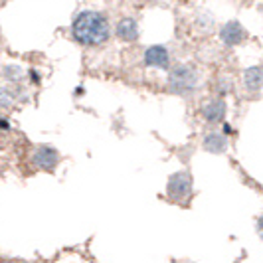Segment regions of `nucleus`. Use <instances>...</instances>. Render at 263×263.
<instances>
[{
  "label": "nucleus",
  "mask_w": 263,
  "mask_h": 263,
  "mask_svg": "<svg viewBox=\"0 0 263 263\" xmlns=\"http://www.w3.org/2000/svg\"><path fill=\"white\" fill-rule=\"evenodd\" d=\"M71 36L81 46H103L111 36V26L105 14L97 10H81L73 18Z\"/></svg>",
  "instance_id": "nucleus-1"
},
{
  "label": "nucleus",
  "mask_w": 263,
  "mask_h": 263,
  "mask_svg": "<svg viewBox=\"0 0 263 263\" xmlns=\"http://www.w3.org/2000/svg\"><path fill=\"white\" fill-rule=\"evenodd\" d=\"M168 87L176 95H190V93H194L198 87L196 69L190 66H184V64L176 66L168 73Z\"/></svg>",
  "instance_id": "nucleus-2"
},
{
  "label": "nucleus",
  "mask_w": 263,
  "mask_h": 263,
  "mask_svg": "<svg viewBox=\"0 0 263 263\" xmlns=\"http://www.w3.org/2000/svg\"><path fill=\"white\" fill-rule=\"evenodd\" d=\"M192 194V176L188 172L180 171L172 174L168 180V196L174 202H182Z\"/></svg>",
  "instance_id": "nucleus-3"
},
{
  "label": "nucleus",
  "mask_w": 263,
  "mask_h": 263,
  "mask_svg": "<svg viewBox=\"0 0 263 263\" xmlns=\"http://www.w3.org/2000/svg\"><path fill=\"white\" fill-rule=\"evenodd\" d=\"M246 38H248V32H246V28L241 26V22H237V20H230V22H226L224 26L220 28V40L228 48L243 44Z\"/></svg>",
  "instance_id": "nucleus-4"
},
{
  "label": "nucleus",
  "mask_w": 263,
  "mask_h": 263,
  "mask_svg": "<svg viewBox=\"0 0 263 263\" xmlns=\"http://www.w3.org/2000/svg\"><path fill=\"white\" fill-rule=\"evenodd\" d=\"M145 64L148 67H158V69H166L171 66V53L164 46H148L145 50Z\"/></svg>",
  "instance_id": "nucleus-5"
},
{
  "label": "nucleus",
  "mask_w": 263,
  "mask_h": 263,
  "mask_svg": "<svg viewBox=\"0 0 263 263\" xmlns=\"http://www.w3.org/2000/svg\"><path fill=\"white\" fill-rule=\"evenodd\" d=\"M32 162L38 166L40 171H53L60 162V157H58V151L52 146H40L32 157Z\"/></svg>",
  "instance_id": "nucleus-6"
},
{
  "label": "nucleus",
  "mask_w": 263,
  "mask_h": 263,
  "mask_svg": "<svg viewBox=\"0 0 263 263\" xmlns=\"http://www.w3.org/2000/svg\"><path fill=\"white\" fill-rule=\"evenodd\" d=\"M202 117L206 123H210V125H218V123H222L226 117V101L224 99H210V101H206L204 107H202Z\"/></svg>",
  "instance_id": "nucleus-7"
},
{
  "label": "nucleus",
  "mask_w": 263,
  "mask_h": 263,
  "mask_svg": "<svg viewBox=\"0 0 263 263\" xmlns=\"http://www.w3.org/2000/svg\"><path fill=\"white\" fill-rule=\"evenodd\" d=\"M115 34H117V38L121 42H137L139 40V24H137V20L131 18V16H125V18H121L117 22V26H115Z\"/></svg>",
  "instance_id": "nucleus-8"
},
{
  "label": "nucleus",
  "mask_w": 263,
  "mask_h": 263,
  "mask_svg": "<svg viewBox=\"0 0 263 263\" xmlns=\"http://www.w3.org/2000/svg\"><path fill=\"white\" fill-rule=\"evenodd\" d=\"M243 85H246V89L251 93L259 91L263 87V67L261 66L248 67V69L243 71Z\"/></svg>",
  "instance_id": "nucleus-9"
},
{
  "label": "nucleus",
  "mask_w": 263,
  "mask_h": 263,
  "mask_svg": "<svg viewBox=\"0 0 263 263\" xmlns=\"http://www.w3.org/2000/svg\"><path fill=\"white\" fill-rule=\"evenodd\" d=\"M204 148L212 155H220L228 148V137L224 133H208L204 137Z\"/></svg>",
  "instance_id": "nucleus-10"
},
{
  "label": "nucleus",
  "mask_w": 263,
  "mask_h": 263,
  "mask_svg": "<svg viewBox=\"0 0 263 263\" xmlns=\"http://www.w3.org/2000/svg\"><path fill=\"white\" fill-rule=\"evenodd\" d=\"M2 73H4V79H6V81H10L12 85H16V83H20V81H22V69H20L18 66H14V64L4 66Z\"/></svg>",
  "instance_id": "nucleus-11"
},
{
  "label": "nucleus",
  "mask_w": 263,
  "mask_h": 263,
  "mask_svg": "<svg viewBox=\"0 0 263 263\" xmlns=\"http://www.w3.org/2000/svg\"><path fill=\"white\" fill-rule=\"evenodd\" d=\"M257 230H259V236L263 237V216L259 218V224H257Z\"/></svg>",
  "instance_id": "nucleus-12"
},
{
  "label": "nucleus",
  "mask_w": 263,
  "mask_h": 263,
  "mask_svg": "<svg viewBox=\"0 0 263 263\" xmlns=\"http://www.w3.org/2000/svg\"><path fill=\"white\" fill-rule=\"evenodd\" d=\"M146 2H153V4H157V2H160V0H146Z\"/></svg>",
  "instance_id": "nucleus-13"
}]
</instances>
